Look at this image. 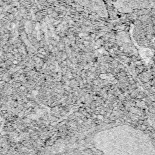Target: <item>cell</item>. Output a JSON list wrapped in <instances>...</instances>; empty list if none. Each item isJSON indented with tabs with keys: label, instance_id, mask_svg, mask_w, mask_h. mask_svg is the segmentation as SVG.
<instances>
[{
	"label": "cell",
	"instance_id": "5",
	"mask_svg": "<svg viewBox=\"0 0 155 155\" xmlns=\"http://www.w3.org/2000/svg\"><path fill=\"white\" fill-rule=\"evenodd\" d=\"M101 114H102V115H104V114H105L104 111H101Z\"/></svg>",
	"mask_w": 155,
	"mask_h": 155
},
{
	"label": "cell",
	"instance_id": "11",
	"mask_svg": "<svg viewBox=\"0 0 155 155\" xmlns=\"http://www.w3.org/2000/svg\"><path fill=\"white\" fill-rule=\"evenodd\" d=\"M40 87H37V88H36V89H40Z\"/></svg>",
	"mask_w": 155,
	"mask_h": 155
},
{
	"label": "cell",
	"instance_id": "7",
	"mask_svg": "<svg viewBox=\"0 0 155 155\" xmlns=\"http://www.w3.org/2000/svg\"><path fill=\"white\" fill-rule=\"evenodd\" d=\"M102 118V116H98V118Z\"/></svg>",
	"mask_w": 155,
	"mask_h": 155
},
{
	"label": "cell",
	"instance_id": "10",
	"mask_svg": "<svg viewBox=\"0 0 155 155\" xmlns=\"http://www.w3.org/2000/svg\"><path fill=\"white\" fill-rule=\"evenodd\" d=\"M13 63H14V64H17V61H14V62H13Z\"/></svg>",
	"mask_w": 155,
	"mask_h": 155
},
{
	"label": "cell",
	"instance_id": "4",
	"mask_svg": "<svg viewBox=\"0 0 155 155\" xmlns=\"http://www.w3.org/2000/svg\"><path fill=\"white\" fill-rule=\"evenodd\" d=\"M84 44H85V45H87V44H89V43H88V41H84Z\"/></svg>",
	"mask_w": 155,
	"mask_h": 155
},
{
	"label": "cell",
	"instance_id": "3",
	"mask_svg": "<svg viewBox=\"0 0 155 155\" xmlns=\"http://www.w3.org/2000/svg\"><path fill=\"white\" fill-rule=\"evenodd\" d=\"M63 65H64V66H66V65H67V62H66V61H63Z\"/></svg>",
	"mask_w": 155,
	"mask_h": 155
},
{
	"label": "cell",
	"instance_id": "6",
	"mask_svg": "<svg viewBox=\"0 0 155 155\" xmlns=\"http://www.w3.org/2000/svg\"><path fill=\"white\" fill-rule=\"evenodd\" d=\"M84 83H85H85H87V81H86V80H85V79H84Z\"/></svg>",
	"mask_w": 155,
	"mask_h": 155
},
{
	"label": "cell",
	"instance_id": "1",
	"mask_svg": "<svg viewBox=\"0 0 155 155\" xmlns=\"http://www.w3.org/2000/svg\"><path fill=\"white\" fill-rule=\"evenodd\" d=\"M76 2L85 8L101 15L106 12L105 4L102 0H75Z\"/></svg>",
	"mask_w": 155,
	"mask_h": 155
},
{
	"label": "cell",
	"instance_id": "8",
	"mask_svg": "<svg viewBox=\"0 0 155 155\" xmlns=\"http://www.w3.org/2000/svg\"><path fill=\"white\" fill-rule=\"evenodd\" d=\"M42 54H43V55H46V52H42Z\"/></svg>",
	"mask_w": 155,
	"mask_h": 155
},
{
	"label": "cell",
	"instance_id": "9",
	"mask_svg": "<svg viewBox=\"0 0 155 155\" xmlns=\"http://www.w3.org/2000/svg\"><path fill=\"white\" fill-rule=\"evenodd\" d=\"M92 150H93V151H96L95 148H92Z\"/></svg>",
	"mask_w": 155,
	"mask_h": 155
},
{
	"label": "cell",
	"instance_id": "2",
	"mask_svg": "<svg viewBox=\"0 0 155 155\" xmlns=\"http://www.w3.org/2000/svg\"><path fill=\"white\" fill-rule=\"evenodd\" d=\"M130 8L139 9H154L155 0H129Z\"/></svg>",
	"mask_w": 155,
	"mask_h": 155
}]
</instances>
